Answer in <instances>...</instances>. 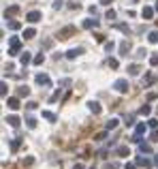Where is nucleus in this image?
Segmentation results:
<instances>
[{"instance_id": "2", "label": "nucleus", "mask_w": 158, "mask_h": 169, "mask_svg": "<svg viewBox=\"0 0 158 169\" xmlns=\"http://www.w3.org/2000/svg\"><path fill=\"white\" fill-rule=\"evenodd\" d=\"M19 47H22V43L17 41V39H11V51H9V54H11V56H15V54L19 51Z\"/></svg>"}, {"instance_id": "26", "label": "nucleus", "mask_w": 158, "mask_h": 169, "mask_svg": "<svg viewBox=\"0 0 158 169\" xmlns=\"http://www.w3.org/2000/svg\"><path fill=\"white\" fill-rule=\"evenodd\" d=\"M109 66L111 69H118V60H109Z\"/></svg>"}, {"instance_id": "28", "label": "nucleus", "mask_w": 158, "mask_h": 169, "mask_svg": "<svg viewBox=\"0 0 158 169\" xmlns=\"http://www.w3.org/2000/svg\"><path fill=\"white\" fill-rule=\"evenodd\" d=\"M143 131H145V124H139V127H137V135H139V133H143Z\"/></svg>"}, {"instance_id": "6", "label": "nucleus", "mask_w": 158, "mask_h": 169, "mask_svg": "<svg viewBox=\"0 0 158 169\" xmlns=\"http://www.w3.org/2000/svg\"><path fill=\"white\" fill-rule=\"evenodd\" d=\"M6 105H9L11 109H19V101H17L15 96H13V99H9V101H6Z\"/></svg>"}, {"instance_id": "30", "label": "nucleus", "mask_w": 158, "mask_h": 169, "mask_svg": "<svg viewBox=\"0 0 158 169\" xmlns=\"http://www.w3.org/2000/svg\"><path fill=\"white\" fill-rule=\"evenodd\" d=\"M152 139H154V141H158V131H156V133H152Z\"/></svg>"}, {"instance_id": "4", "label": "nucleus", "mask_w": 158, "mask_h": 169, "mask_svg": "<svg viewBox=\"0 0 158 169\" xmlns=\"http://www.w3.org/2000/svg\"><path fill=\"white\" fill-rule=\"evenodd\" d=\"M26 19L34 24V22H39V19H41V13H39V11H32V13H28V17H26Z\"/></svg>"}, {"instance_id": "5", "label": "nucleus", "mask_w": 158, "mask_h": 169, "mask_svg": "<svg viewBox=\"0 0 158 169\" xmlns=\"http://www.w3.org/2000/svg\"><path fill=\"white\" fill-rule=\"evenodd\" d=\"M120 51H122L124 56H128V51H130V43H128V41H122V45H120Z\"/></svg>"}, {"instance_id": "32", "label": "nucleus", "mask_w": 158, "mask_h": 169, "mask_svg": "<svg viewBox=\"0 0 158 169\" xmlns=\"http://www.w3.org/2000/svg\"><path fill=\"white\" fill-rule=\"evenodd\" d=\"M75 169H81V165H75Z\"/></svg>"}, {"instance_id": "19", "label": "nucleus", "mask_w": 158, "mask_h": 169, "mask_svg": "<svg viewBox=\"0 0 158 169\" xmlns=\"http://www.w3.org/2000/svg\"><path fill=\"white\" fill-rule=\"evenodd\" d=\"M118 122H120V120H116V118H113V120H109L107 128H116V127H118Z\"/></svg>"}, {"instance_id": "3", "label": "nucleus", "mask_w": 158, "mask_h": 169, "mask_svg": "<svg viewBox=\"0 0 158 169\" xmlns=\"http://www.w3.org/2000/svg\"><path fill=\"white\" fill-rule=\"evenodd\" d=\"M116 88H118L120 92H126V90H128V82H126V79H118V82H116Z\"/></svg>"}, {"instance_id": "7", "label": "nucleus", "mask_w": 158, "mask_h": 169, "mask_svg": "<svg viewBox=\"0 0 158 169\" xmlns=\"http://www.w3.org/2000/svg\"><path fill=\"white\" fill-rule=\"evenodd\" d=\"M15 13H19V6H11V9H6L4 11V15L9 17V15H15Z\"/></svg>"}, {"instance_id": "27", "label": "nucleus", "mask_w": 158, "mask_h": 169, "mask_svg": "<svg viewBox=\"0 0 158 169\" xmlns=\"http://www.w3.org/2000/svg\"><path fill=\"white\" fill-rule=\"evenodd\" d=\"M141 114H143V116H148V114H150V107H148V105H145V107H141Z\"/></svg>"}, {"instance_id": "11", "label": "nucleus", "mask_w": 158, "mask_h": 169, "mask_svg": "<svg viewBox=\"0 0 158 169\" xmlns=\"http://www.w3.org/2000/svg\"><path fill=\"white\" fill-rule=\"evenodd\" d=\"M34 34H37V32H34V28H28V30L24 32V37H26V39H32Z\"/></svg>"}, {"instance_id": "24", "label": "nucleus", "mask_w": 158, "mask_h": 169, "mask_svg": "<svg viewBox=\"0 0 158 169\" xmlns=\"http://www.w3.org/2000/svg\"><path fill=\"white\" fill-rule=\"evenodd\" d=\"M43 60H45V56H43V54H41V56H37V58H34V64H41V62H43Z\"/></svg>"}, {"instance_id": "21", "label": "nucleus", "mask_w": 158, "mask_h": 169, "mask_svg": "<svg viewBox=\"0 0 158 169\" xmlns=\"http://www.w3.org/2000/svg\"><path fill=\"white\" fill-rule=\"evenodd\" d=\"M26 122H28V127H30V128H34V127H37V120H34V118H28Z\"/></svg>"}, {"instance_id": "14", "label": "nucleus", "mask_w": 158, "mask_h": 169, "mask_svg": "<svg viewBox=\"0 0 158 169\" xmlns=\"http://www.w3.org/2000/svg\"><path fill=\"white\" fill-rule=\"evenodd\" d=\"M83 26H85V28H92V26H98V22H96V19H88Z\"/></svg>"}, {"instance_id": "31", "label": "nucleus", "mask_w": 158, "mask_h": 169, "mask_svg": "<svg viewBox=\"0 0 158 169\" xmlns=\"http://www.w3.org/2000/svg\"><path fill=\"white\" fill-rule=\"evenodd\" d=\"M113 0H101V4H111Z\"/></svg>"}, {"instance_id": "29", "label": "nucleus", "mask_w": 158, "mask_h": 169, "mask_svg": "<svg viewBox=\"0 0 158 169\" xmlns=\"http://www.w3.org/2000/svg\"><path fill=\"white\" fill-rule=\"evenodd\" d=\"M150 62H152V64H158V56H152V58H150Z\"/></svg>"}, {"instance_id": "12", "label": "nucleus", "mask_w": 158, "mask_h": 169, "mask_svg": "<svg viewBox=\"0 0 158 169\" xmlns=\"http://www.w3.org/2000/svg\"><path fill=\"white\" fill-rule=\"evenodd\" d=\"M90 109H92L94 114H101V105H98V103H90Z\"/></svg>"}, {"instance_id": "33", "label": "nucleus", "mask_w": 158, "mask_h": 169, "mask_svg": "<svg viewBox=\"0 0 158 169\" xmlns=\"http://www.w3.org/2000/svg\"><path fill=\"white\" fill-rule=\"evenodd\" d=\"M156 11H158V2H156Z\"/></svg>"}, {"instance_id": "25", "label": "nucleus", "mask_w": 158, "mask_h": 169, "mask_svg": "<svg viewBox=\"0 0 158 169\" xmlns=\"http://www.w3.org/2000/svg\"><path fill=\"white\" fill-rule=\"evenodd\" d=\"M105 17H107V19H113V17H116V11H107V15H105Z\"/></svg>"}, {"instance_id": "15", "label": "nucleus", "mask_w": 158, "mask_h": 169, "mask_svg": "<svg viewBox=\"0 0 158 169\" xmlns=\"http://www.w3.org/2000/svg\"><path fill=\"white\" fill-rule=\"evenodd\" d=\"M148 39H150V43H158V32H150Z\"/></svg>"}, {"instance_id": "8", "label": "nucleus", "mask_w": 158, "mask_h": 169, "mask_svg": "<svg viewBox=\"0 0 158 169\" xmlns=\"http://www.w3.org/2000/svg\"><path fill=\"white\" fill-rule=\"evenodd\" d=\"M152 13H154V11H152V9H150V6H145V9H143V11H141V15H143V17H145V19H150V17H152Z\"/></svg>"}, {"instance_id": "34", "label": "nucleus", "mask_w": 158, "mask_h": 169, "mask_svg": "<svg viewBox=\"0 0 158 169\" xmlns=\"http://www.w3.org/2000/svg\"><path fill=\"white\" fill-rule=\"evenodd\" d=\"M132 2H137V0H132Z\"/></svg>"}, {"instance_id": "9", "label": "nucleus", "mask_w": 158, "mask_h": 169, "mask_svg": "<svg viewBox=\"0 0 158 169\" xmlns=\"http://www.w3.org/2000/svg\"><path fill=\"white\" fill-rule=\"evenodd\" d=\"M17 94H19V96H28V94H30V90H28L26 86H19V90H17Z\"/></svg>"}, {"instance_id": "20", "label": "nucleus", "mask_w": 158, "mask_h": 169, "mask_svg": "<svg viewBox=\"0 0 158 169\" xmlns=\"http://www.w3.org/2000/svg\"><path fill=\"white\" fill-rule=\"evenodd\" d=\"M130 75H139V66H137V64L130 66Z\"/></svg>"}, {"instance_id": "10", "label": "nucleus", "mask_w": 158, "mask_h": 169, "mask_svg": "<svg viewBox=\"0 0 158 169\" xmlns=\"http://www.w3.org/2000/svg\"><path fill=\"white\" fill-rule=\"evenodd\" d=\"M6 122H9L11 127H19V120H17L15 116H11V118H6Z\"/></svg>"}, {"instance_id": "13", "label": "nucleus", "mask_w": 158, "mask_h": 169, "mask_svg": "<svg viewBox=\"0 0 158 169\" xmlns=\"http://www.w3.org/2000/svg\"><path fill=\"white\" fill-rule=\"evenodd\" d=\"M37 82H39V84H49V77H47V75H39Z\"/></svg>"}, {"instance_id": "23", "label": "nucleus", "mask_w": 158, "mask_h": 169, "mask_svg": "<svg viewBox=\"0 0 158 169\" xmlns=\"http://www.w3.org/2000/svg\"><path fill=\"white\" fill-rule=\"evenodd\" d=\"M43 116H45L47 120H56V116H53V114H49V111H43Z\"/></svg>"}, {"instance_id": "16", "label": "nucleus", "mask_w": 158, "mask_h": 169, "mask_svg": "<svg viewBox=\"0 0 158 169\" xmlns=\"http://www.w3.org/2000/svg\"><path fill=\"white\" fill-rule=\"evenodd\" d=\"M79 54H81V49H71L69 51V58H77Z\"/></svg>"}, {"instance_id": "18", "label": "nucleus", "mask_w": 158, "mask_h": 169, "mask_svg": "<svg viewBox=\"0 0 158 169\" xmlns=\"http://www.w3.org/2000/svg\"><path fill=\"white\" fill-rule=\"evenodd\" d=\"M28 62H30V54H28V51H26V54H24V56H22V64H28Z\"/></svg>"}, {"instance_id": "22", "label": "nucleus", "mask_w": 158, "mask_h": 169, "mask_svg": "<svg viewBox=\"0 0 158 169\" xmlns=\"http://www.w3.org/2000/svg\"><path fill=\"white\" fill-rule=\"evenodd\" d=\"M9 28H11V30H17V28H19V22H11Z\"/></svg>"}, {"instance_id": "1", "label": "nucleus", "mask_w": 158, "mask_h": 169, "mask_svg": "<svg viewBox=\"0 0 158 169\" xmlns=\"http://www.w3.org/2000/svg\"><path fill=\"white\" fill-rule=\"evenodd\" d=\"M75 32H77L75 26H66V28H62V30L58 32V39H60V41H66V39H71Z\"/></svg>"}, {"instance_id": "17", "label": "nucleus", "mask_w": 158, "mask_h": 169, "mask_svg": "<svg viewBox=\"0 0 158 169\" xmlns=\"http://www.w3.org/2000/svg\"><path fill=\"white\" fill-rule=\"evenodd\" d=\"M118 154H120V156H126V154H128V148H126V146L118 148Z\"/></svg>"}]
</instances>
